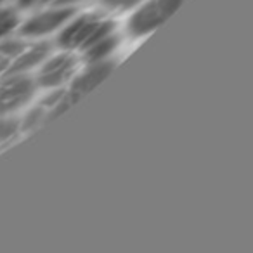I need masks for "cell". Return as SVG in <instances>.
<instances>
[{
  "instance_id": "6da1fadb",
  "label": "cell",
  "mask_w": 253,
  "mask_h": 253,
  "mask_svg": "<svg viewBox=\"0 0 253 253\" xmlns=\"http://www.w3.org/2000/svg\"><path fill=\"white\" fill-rule=\"evenodd\" d=\"M113 33V23L95 14H85L68 21L59 33V45L66 50H87L102 37Z\"/></svg>"
},
{
  "instance_id": "7a4b0ae2",
  "label": "cell",
  "mask_w": 253,
  "mask_h": 253,
  "mask_svg": "<svg viewBox=\"0 0 253 253\" xmlns=\"http://www.w3.org/2000/svg\"><path fill=\"white\" fill-rule=\"evenodd\" d=\"M75 11L73 7H61V5H49L43 11L30 16L26 21H21L18 28V35L25 40L28 39H42L45 35H50L56 30L63 28L71 18Z\"/></svg>"
},
{
  "instance_id": "3957f363",
  "label": "cell",
  "mask_w": 253,
  "mask_h": 253,
  "mask_svg": "<svg viewBox=\"0 0 253 253\" xmlns=\"http://www.w3.org/2000/svg\"><path fill=\"white\" fill-rule=\"evenodd\" d=\"M37 84L30 75L0 77V116L14 115L35 94Z\"/></svg>"
},
{
  "instance_id": "277c9868",
  "label": "cell",
  "mask_w": 253,
  "mask_h": 253,
  "mask_svg": "<svg viewBox=\"0 0 253 253\" xmlns=\"http://www.w3.org/2000/svg\"><path fill=\"white\" fill-rule=\"evenodd\" d=\"M184 0H151L144 7L135 12L134 18L128 23V30L135 37L153 32L162 23H165L179 9V5Z\"/></svg>"
},
{
  "instance_id": "5b68a950",
  "label": "cell",
  "mask_w": 253,
  "mask_h": 253,
  "mask_svg": "<svg viewBox=\"0 0 253 253\" xmlns=\"http://www.w3.org/2000/svg\"><path fill=\"white\" fill-rule=\"evenodd\" d=\"M113 70V63H108V61H101V63H92V68L87 70L85 73H82L80 77L75 80L73 87H71L70 92L61 95V99L57 101V104L52 108L50 115H59L61 111L68 109L71 104H75L77 101H80L85 94L92 90L94 87H97L102 80L109 75V71Z\"/></svg>"
},
{
  "instance_id": "8992f818",
  "label": "cell",
  "mask_w": 253,
  "mask_h": 253,
  "mask_svg": "<svg viewBox=\"0 0 253 253\" xmlns=\"http://www.w3.org/2000/svg\"><path fill=\"white\" fill-rule=\"evenodd\" d=\"M77 71V61L70 52L49 56L39 66L35 77L37 87L42 88H57L64 85Z\"/></svg>"
},
{
  "instance_id": "52a82bcc",
  "label": "cell",
  "mask_w": 253,
  "mask_h": 253,
  "mask_svg": "<svg viewBox=\"0 0 253 253\" xmlns=\"http://www.w3.org/2000/svg\"><path fill=\"white\" fill-rule=\"evenodd\" d=\"M50 56V45L47 42H39L26 45L25 50L16 59H12L4 75H28L37 70Z\"/></svg>"
},
{
  "instance_id": "ba28073f",
  "label": "cell",
  "mask_w": 253,
  "mask_h": 253,
  "mask_svg": "<svg viewBox=\"0 0 253 253\" xmlns=\"http://www.w3.org/2000/svg\"><path fill=\"white\" fill-rule=\"evenodd\" d=\"M116 45H118V39H116L113 33H109V35L102 37L101 40H97V42L88 47L87 50H84V56L87 57V61H90V63H101L106 57L111 56V52L116 49Z\"/></svg>"
},
{
  "instance_id": "9c48e42d",
  "label": "cell",
  "mask_w": 253,
  "mask_h": 253,
  "mask_svg": "<svg viewBox=\"0 0 253 253\" xmlns=\"http://www.w3.org/2000/svg\"><path fill=\"white\" fill-rule=\"evenodd\" d=\"M19 25H21V16L18 9L12 4L0 5V40L18 32Z\"/></svg>"
},
{
  "instance_id": "30bf717a",
  "label": "cell",
  "mask_w": 253,
  "mask_h": 253,
  "mask_svg": "<svg viewBox=\"0 0 253 253\" xmlns=\"http://www.w3.org/2000/svg\"><path fill=\"white\" fill-rule=\"evenodd\" d=\"M26 45L28 43L25 42L23 37H5L4 40H0V59L11 63L25 50Z\"/></svg>"
},
{
  "instance_id": "8fae6325",
  "label": "cell",
  "mask_w": 253,
  "mask_h": 253,
  "mask_svg": "<svg viewBox=\"0 0 253 253\" xmlns=\"http://www.w3.org/2000/svg\"><path fill=\"white\" fill-rule=\"evenodd\" d=\"M19 128H21L19 120L12 118V115L0 116V144H5V142L11 141L19 132Z\"/></svg>"
},
{
  "instance_id": "7c38bea8",
  "label": "cell",
  "mask_w": 253,
  "mask_h": 253,
  "mask_svg": "<svg viewBox=\"0 0 253 253\" xmlns=\"http://www.w3.org/2000/svg\"><path fill=\"white\" fill-rule=\"evenodd\" d=\"M104 7L113 9V11H125V9H130L132 5H135L141 0H101Z\"/></svg>"
},
{
  "instance_id": "4fadbf2b",
  "label": "cell",
  "mask_w": 253,
  "mask_h": 253,
  "mask_svg": "<svg viewBox=\"0 0 253 253\" xmlns=\"http://www.w3.org/2000/svg\"><path fill=\"white\" fill-rule=\"evenodd\" d=\"M40 4V0H14V7L21 11H28V9L35 7V5Z\"/></svg>"
},
{
  "instance_id": "5bb4252c",
  "label": "cell",
  "mask_w": 253,
  "mask_h": 253,
  "mask_svg": "<svg viewBox=\"0 0 253 253\" xmlns=\"http://www.w3.org/2000/svg\"><path fill=\"white\" fill-rule=\"evenodd\" d=\"M14 0H0V5H9V4H12Z\"/></svg>"
}]
</instances>
